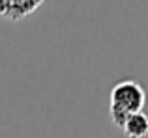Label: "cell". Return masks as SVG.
Returning a JSON list of instances; mask_svg holds the SVG:
<instances>
[{"label": "cell", "instance_id": "cell-1", "mask_svg": "<svg viewBox=\"0 0 148 138\" xmlns=\"http://www.w3.org/2000/svg\"><path fill=\"white\" fill-rule=\"evenodd\" d=\"M146 106V91L137 80H120L114 84L109 97V118L118 129L124 127L131 114L143 112Z\"/></svg>", "mask_w": 148, "mask_h": 138}, {"label": "cell", "instance_id": "cell-2", "mask_svg": "<svg viewBox=\"0 0 148 138\" xmlns=\"http://www.w3.org/2000/svg\"><path fill=\"white\" fill-rule=\"evenodd\" d=\"M41 0H0V17L8 21H21L41 7Z\"/></svg>", "mask_w": 148, "mask_h": 138}, {"label": "cell", "instance_id": "cell-3", "mask_svg": "<svg viewBox=\"0 0 148 138\" xmlns=\"http://www.w3.org/2000/svg\"><path fill=\"white\" fill-rule=\"evenodd\" d=\"M122 133L127 138H145L148 136V114L143 110V112L131 114L127 118V121L124 123Z\"/></svg>", "mask_w": 148, "mask_h": 138}]
</instances>
